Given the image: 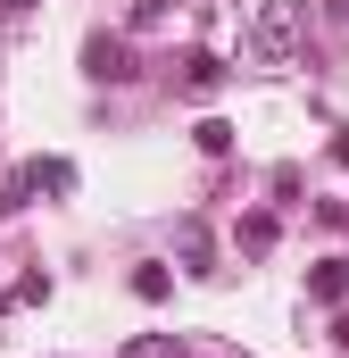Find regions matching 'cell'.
<instances>
[{
	"label": "cell",
	"instance_id": "cell-7",
	"mask_svg": "<svg viewBox=\"0 0 349 358\" xmlns=\"http://www.w3.org/2000/svg\"><path fill=\"white\" fill-rule=\"evenodd\" d=\"M117 358H174V334H142V342H125Z\"/></svg>",
	"mask_w": 349,
	"mask_h": 358
},
{
	"label": "cell",
	"instance_id": "cell-2",
	"mask_svg": "<svg viewBox=\"0 0 349 358\" xmlns=\"http://www.w3.org/2000/svg\"><path fill=\"white\" fill-rule=\"evenodd\" d=\"M67 183H75L67 159H25L17 176L0 183V208H34V192H67Z\"/></svg>",
	"mask_w": 349,
	"mask_h": 358
},
{
	"label": "cell",
	"instance_id": "cell-6",
	"mask_svg": "<svg viewBox=\"0 0 349 358\" xmlns=\"http://www.w3.org/2000/svg\"><path fill=\"white\" fill-rule=\"evenodd\" d=\"M242 250H250V259L274 250V217H242Z\"/></svg>",
	"mask_w": 349,
	"mask_h": 358
},
{
	"label": "cell",
	"instance_id": "cell-11",
	"mask_svg": "<svg viewBox=\"0 0 349 358\" xmlns=\"http://www.w3.org/2000/svg\"><path fill=\"white\" fill-rule=\"evenodd\" d=\"M333 342H341V350H349V317H341V325H333Z\"/></svg>",
	"mask_w": 349,
	"mask_h": 358
},
{
	"label": "cell",
	"instance_id": "cell-3",
	"mask_svg": "<svg viewBox=\"0 0 349 358\" xmlns=\"http://www.w3.org/2000/svg\"><path fill=\"white\" fill-rule=\"evenodd\" d=\"M308 292H316V300H333V308H341V300H349V259H325V267L308 275Z\"/></svg>",
	"mask_w": 349,
	"mask_h": 358
},
{
	"label": "cell",
	"instance_id": "cell-8",
	"mask_svg": "<svg viewBox=\"0 0 349 358\" xmlns=\"http://www.w3.org/2000/svg\"><path fill=\"white\" fill-rule=\"evenodd\" d=\"M183 259H191V275H216V267H208V234H200V225H183Z\"/></svg>",
	"mask_w": 349,
	"mask_h": 358
},
{
	"label": "cell",
	"instance_id": "cell-10",
	"mask_svg": "<svg viewBox=\"0 0 349 358\" xmlns=\"http://www.w3.org/2000/svg\"><path fill=\"white\" fill-rule=\"evenodd\" d=\"M333 167H349V134H333Z\"/></svg>",
	"mask_w": 349,
	"mask_h": 358
},
{
	"label": "cell",
	"instance_id": "cell-9",
	"mask_svg": "<svg viewBox=\"0 0 349 358\" xmlns=\"http://www.w3.org/2000/svg\"><path fill=\"white\" fill-rule=\"evenodd\" d=\"M167 292H174L167 267H142V275H133V300H167Z\"/></svg>",
	"mask_w": 349,
	"mask_h": 358
},
{
	"label": "cell",
	"instance_id": "cell-12",
	"mask_svg": "<svg viewBox=\"0 0 349 358\" xmlns=\"http://www.w3.org/2000/svg\"><path fill=\"white\" fill-rule=\"evenodd\" d=\"M0 8H42V0H0Z\"/></svg>",
	"mask_w": 349,
	"mask_h": 358
},
{
	"label": "cell",
	"instance_id": "cell-5",
	"mask_svg": "<svg viewBox=\"0 0 349 358\" xmlns=\"http://www.w3.org/2000/svg\"><path fill=\"white\" fill-rule=\"evenodd\" d=\"M91 76H133L125 67V42H91Z\"/></svg>",
	"mask_w": 349,
	"mask_h": 358
},
{
	"label": "cell",
	"instance_id": "cell-1",
	"mask_svg": "<svg viewBox=\"0 0 349 358\" xmlns=\"http://www.w3.org/2000/svg\"><path fill=\"white\" fill-rule=\"evenodd\" d=\"M299 42H308V0H266L258 25H250V59L258 67H291Z\"/></svg>",
	"mask_w": 349,
	"mask_h": 358
},
{
	"label": "cell",
	"instance_id": "cell-4",
	"mask_svg": "<svg viewBox=\"0 0 349 358\" xmlns=\"http://www.w3.org/2000/svg\"><path fill=\"white\" fill-rule=\"evenodd\" d=\"M183 84H191V92H200V100H208V92L225 84V59H208V50H200V59H191V76H183Z\"/></svg>",
	"mask_w": 349,
	"mask_h": 358
}]
</instances>
